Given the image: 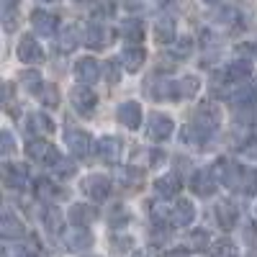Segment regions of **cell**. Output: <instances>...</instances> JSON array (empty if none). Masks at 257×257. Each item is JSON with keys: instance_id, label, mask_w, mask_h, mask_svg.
I'll return each instance as SVG.
<instances>
[{"instance_id": "f1b7e54d", "label": "cell", "mask_w": 257, "mask_h": 257, "mask_svg": "<svg viewBox=\"0 0 257 257\" xmlns=\"http://www.w3.org/2000/svg\"><path fill=\"white\" fill-rule=\"evenodd\" d=\"M90 244H93V237H90V231L85 226H77V231L72 234V237H67V249H72V252L88 249Z\"/></svg>"}, {"instance_id": "d4e9b609", "label": "cell", "mask_w": 257, "mask_h": 257, "mask_svg": "<svg viewBox=\"0 0 257 257\" xmlns=\"http://www.w3.org/2000/svg\"><path fill=\"white\" fill-rule=\"evenodd\" d=\"M121 62H123V70L126 72H139L142 64L147 62V52L139 47H128L121 52Z\"/></svg>"}, {"instance_id": "ab89813d", "label": "cell", "mask_w": 257, "mask_h": 257, "mask_svg": "<svg viewBox=\"0 0 257 257\" xmlns=\"http://www.w3.org/2000/svg\"><path fill=\"white\" fill-rule=\"evenodd\" d=\"M3 21H6V31L11 34V31H16V13H13V8H6V13H3Z\"/></svg>"}, {"instance_id": "7bdbcfd3", "label": "cell", "mask_w": 257, "mask_h": 257, "mask_svg": "<svg viewBox=\"0 0 257 257\" xmlns=\"http://www.w3.org/2000/svg\"><path fill=\"white\" fill-rule=\"evenodd\" d=\"M3 257H29V254L24 252V247H6Z\"/></svg>"}, {"instance_id": "8d00e7d4", "label": "cell", "mask_w": 257, "mask_h": 257, "mask_svg": "<svg viewBox=\"0 0 257 257\" xmlns=\"http://www.w3.org/2000/svg\"><path fill=\"white\" fill-rule=\"evenodd\" d=\"M152 95H155L157 100L173 98V80H160V82H155V85H152Z\"/></svg>"}, {"instance_id": "52a82bcc", "label": "cell", "mask_w": 257, "mask_h": 257, "mask_svg": "<svg viewBox=\"0 0 257 257\" xmlns=\"http://www.w3.org/2000/svg\"><path fill=\"white\" fill-rule=\"evenodd\" d=\"M216 188H219V180L213 175V170H198L190 180V190L201 198H211L216 193Z\"/></svg>"}, {"instance_id": "2e32d148", "label": "cell", "mask_w": 257, "mask_h": 257, "mask_svg": "<svg viewBox=\"0 0 257 257\" xmlns=\"http://www.w3.org/2000/svg\"><path fill=\"white\" fill-rule=\"evenodd\" d=\"M80 41H82V36H80V29H77L75 24L62 26L59 39H57V52H62V54H70V52H75V49H77Z\"/></svg>"}, {"instance_id": "9c48e42d", "label": "cell", "mask_w": 257, "mask_h": 257, "mask_svg": "<svg viewBox=\"0 0 257 257\" xmlns=\"http://www.w3.org/2000/svg\"><path fill=\"white\" fill-rule=\"evenodd\" d=\"M82 190H85V196H90L93 201H105L108 198V193H111V180L105 178V175H88L82 180Z\"/></svg>"}, {"instance_id": "7dc6e473", "label": "cell", "mask_w": 257, "mask_h": 257, "mask_svg": "<svg viewBox=\"0 0 257 257\" xmlns=\"http://www.w3.org/2000/svg\"><path fill=\"white\" fill-rule=\"evenodd\" d=\"M252 52H254V54H257V41H254V44H252Z\"/></svg>"}, {"instance_id": "f35d334b", "label": "cell", "mask_w": 257, "mask_h": 257, "mask_svg": "<svg viewBox=\"0 0 257 257\" xmlns=\"http://www.w3.org/2000/svg\"><path fill=\"white\" fill-rule=\"evenodd\" d=\"M111 242H113V247H116L118 252L132 247V237H128V234H126V237H121V234H113V237H111Z\"/></svg>"}, {"instance_id": "484cf974", "label": "cell", "mask_w": 257, "mask_h": 257, "mask_svg": "<svg viewBox=\"0 0 257 257\" xmlns=\"http://www.w3.org/2000/svg\"><path fill=\"white\" fill-rule=\"evenodd\" d=\"M155 39L160 41V44H173L175 41V21L173 18H157V24H155Z\"/></svg>"}, {"instance_id": "5b68a950", "label": "cell", "mask_w": 257, "mask_h": 257, "mask_svg": "<svg viewBox=\"0 0 257 257\" xmlns=\"http://www.w3.org/2000/svg\"><path fill=\"white\" fill-rule=\"evenodd\" d=\"M64 144H67V149L77 157V160H82V157H88L90 155V149H93V139H90V134L88 132H82V128H70L67 134H64Z\"/></svg>"}, {"instance_id": "b9f144b4", "label": "cell", "mask_w": 257, "mask_h": 257, "mask_svg": "<svg viewBox=\"0 0 257 257\" xmlns=\"http://www.w3.org/2000/svg\"><path fill=\"white\" fill-rule=\"evenodd\" d=\"M13 152V137L11 132H3V155H11Z\"/></svg>"}, {"instance_id": "e575fe53", "label": "cell", "mask_w": 257, "mask_h": 257, "mask_svg": "<svg viewBox=\"0 0 257 257\" xmlns=\"http://www.w3.org/2000/svg\"><path fill=\"white\" fill-rule=\"evenodd\" d=\"M208 242H211V237H208L206 229H196V231L190 234V247L196 249V252H203L208 247Z\"/></svg>"}, {"instance_id": "d6a6232c", "label": "cell", "mask_w": 257, "mask_h": 257, "mask_svg": "<svg viewBox=\"0 0 257 257\" xmlns=\"http://www.w3.org/2000/svg\"><path fill=\"white\" fill-rule=\"evenodd\" d=\"M170 54H173L175 59H188L193 54V39H175L173 44H170Z\"/></svg>"}, {"instance_id": "30bf717a", "label": "cell", "mask_w": 257, "mask_h": 257, "mask_svg": "<svg viewBox=\"0 0 257 257\" xmlns=\"http://www.w3.org/2000/svg\"><path fill=\"white\" fill-rule=\"evenodd\" d=\"M3 183L11 190H24L29 185V170L26 165H18V162H8L3 167Z\"/></svg>"}, {"instance_id": "9a60e30c", "label": "cell", "mask_w": 257, "mask_h": 257, "mask_svg": "<svg viewBox=\"0 0 257 257\" xmlns=\"http://www.w3.org/2000/svg\"><path fill=\"white\" fill-rule=\"evenodd\" d=\"M193 219H196V206L190 201H178L170 208V224L173 226H190Z\"/></svg>"}, {"instance_id": "7a4b0ae2", "label": "cell", "mask_w": 257, "mask_h": 257, "mask_svg": "<svg viewBox=\"0 0 257 257\" xmlns=\"http://www.w3.org/2000/svg\"><path fill=\"white\" fill-rule=\"evenodd\" d=\"M26 155L34 160V162H41V165H49V167H54L57 162H59V152L54 149V144H49L47 139H31L29 144H26Z\"/></svg>"}, {"instance_id": "7402d4cb", "label": "cell", "mask_w": 257, "mask_h": 257, "mask_svg": "<svg viewBox=\"0 0 257 257\" xmlns=\"http://www.w3.org/2000/svg\"><path fill=\"white\" fill-rule=\"evenodd\" d=\"M0 234H3L6 239H18L24 237V224H21V219L16 216L13 211H3V221H0Z\"/></svg>"}, {"instance_id": "cb8c5ba5", "label": "cell", "mask_w": 257, "mask_h": 257, "mask_svg": "<svg viewBox=\"0 0 257 257\" xmlns=\"http://www.w3.org/2000/svg\"><path fill=\"white\" fill-rule=\"evenodd\" d=\"M29 132L36 134V137H49V134H54V121L47 113L36 111V113L29 116Z\"/></svg>"}, {"instance_id": "ee69618b", "label": "cell", "mask_w": 257, "mask_h": 257, "mask_svg": "<svg viewBox=\"0 0 257 257\" xmlns=\"http://www.w3.org/2000/svg\"><path fill=\"white\" fill-rule=\"evenodd\" d=\"M165 257H188V252L185 249H170V252H165Z\"/></svg>"}, {"instance_id": "60d3db41", "label": "cell", "mask_w": 257, "mask_h": 257, "mask_svg": "<svg viewBox=\"0 0 257 257\" xmlns=\"http://www.w3.org/2000/svg\"><path fill=\"white\" fill-rule=\"evenodd\" d=\"M41 98H44V103L49 105V108H54V105H57V93L49 88V85H47V88H44V93H41Z\"/></svg>"}, {"instance_id": "8992f818", "label": "cell", "mask_w": 257, "mask_h": 257, "mask_svg": "<svg viewBox=\"0 0 257 257\" xmlns=\"http://www.w3.org/2000/svg\"><path fill=\"white\" fill-rule=\"evenodd\" d=\"M18 59L26 62V64H41L44 62V49H41V44L31 34L21 36V41H18Z\"/></svg>"}, {"instance_id": "7c38bea8", "label": "cell", "mask_w": 257, "mask_h": 257, "mask_svg": "<svg viewBox=\"0 0 257 257\" xmlns=\"http://www.w3.org/2000/svg\"><path fill=\"white\" fill-rule=\"evenodd\" d=\"M121 126H126L128 132H137V128L142 126V108H139V103L137 100H126L118 105V111H116Z\"/></svg>"}, {"instance_id": "4fadbf2b", "label": "cell", "mask_w": 257, "mask_h": 257, "mask_svg": "<svg viewBox=\"0 0 257 257\" xmlns=\"http://www.w3.org/2000/svg\"><path fill=\"white\" fill-rule=\"evenodd\" d=\"M100 75H103V70H100V64H98L93 57H82V59L75 62V77H77L80 82L93 85V82H98Z\"/></svg>"}, {"instance_id": "681fc988", "label": "cell", "mask_w": 257, "mask_h": 257, "mask_svg": "<svg viewBox=\"0 0 257 257\" xmlns=\"http://www.w3.org/2000/svg\"><path fill=\"white\" fill-rule=\"evenodd\" d=\"M77 3H88V0H77Z\"/></svg>"}, {"instance_id": "4316f807", "label": "cell", "mask_w": 257, "mask_h": 257, "mask_svg": "<svg viewBox=\"0 0 257 257\" xmlns=\"http://www.w3.org/2000/svg\"><path fill=\"white\" fill-rule=\"evenodd\" d=\"M44 226L52 231V234H62L64 231V219H62V211L59 208H54V206H47L44 208Z\"/></svg>"}, {"instance_id": "f6af8a7d", "label": "cell", "mask_w": 257, "mask_h": 257, "mask_svg": "<svg viewBox=\"0 0 257 257\" xmlns=\"http://www.w3.org/2000/svg\"><path fill=\"white\" fill-rule=\"evenodd\" d=\"M16 6H18V0H3V11L6 8H16Z\"/></svg>"}, {"instance_id": "3957f363", "label": "cell", "mask_w": 257, "mask_h": 257, "mask_svg": "<svg viewBox=\"0 0 257 257\" xmlns=\"http://www.w3.org/2000/svg\"><path fill=\"white\" fill-rule=\"evenodd\" d=\"M173 132H175V121L170 118V116H165L160 111L149 113V118H147V134H149V139L165 142V139L173 137Z\"/></svg>"}, {"instance_id": "836d02e7", "label": "cell", "mask_w": 257, "mask_h": 257, "mask_svg": "<svg viewBox=\"0 0 257 257\" xmlns=\"http://www.w3.org/2000/svg\"><path fill=\"white\" fill-rule=\"evenodd\" d=\"M242 193H244V196H257V170H244V173H242Z\"/></svg>"}, {"instance_id": "f907efd6", "label": "cell", "mask_w": 257, "mask_h": 257, "mask_svg": "<svg viewBox=\"0 0 257 257\" xmlns=\"http://www.w3.org/2000/svg\"><path fill=\"white\" fill-rule=\"evenodd\" d=\"M41 3H49V0H41Z\"/></svg>"}, {"instance_id": "bcb514c9", "label": "cell", "mask_w": 257, "mask_h": 257, "mask_svg": "<svg viewBox=\"0 0 257 257\" xmlns=\"http://www.w3.org/2000/svg\"><path fill=\"white\" fill-rule=\"evenodd\" d=\"M203 3H208V6H219L221 0H203Z\"/></svg>"}, {"instance_id": "c3c4849f", "label": "cell", "mask_w": 257, "mask_h": 257, "mask_svg": "<svg viewBox=\"0 0 257 257\" xmlns=\"http://www.w3.org/2000/svg\"><path fill=\"white\" fill-rule=\"evenodd\" d=\"M134 257H147V254H144V252H137V254H134Z\"/></svg>"}, {"instance_id": "603a6c76", "label": "cell", "mask_w": 257, "mask_h": 257, "mask_svg": "<svg viewBox=\"0 0 257 257\" xmlns=\"http://www.w3.org/2000/svg\"><path fill=\"white\" fill-rule=\"evenodd\" d=\"M18 80H21V88H24L26 93H31V95H41L44 88H47V82H44V77H41L39 70H24Z\"/></svg>"}, {"instance_id": "ffe728a7", "label": "cell", "mask_w": 257, "mask_h": 257, "mask_svg": "<svg viewBox=\"0 0 257 257\" xmlns=\"http://www.w3.org/2000/svg\"><path fill=\"white\" fill-rule=\"evenodd\" d=\"M198 90H201V82H198V77H193V75L180 77V80H173V98H175V100L193 98Z\"/></svg>"}, {"instance_id": "44dd1931", "label": "cell", "mask_w": 257, "mask_h": 257, "mask_svg": "<svg viewBox=\"0 0 257 257\" xmlns=\"http://www.w3.org/2000/svg\"><path fill=\"white\" fill-rule=\"evenodd\" d=\"M249 75H252V62L249 59H234L229 67L224 70V80L226 82H234V85L244 82Z\"/></svg>"}, {"instance_id": "1f68e13d", "label": "cell", "mask_w": 257, "mask_h": 257, "mask_svg": "<svg viewBox=\"0 0 257 257\" xmlns=\"http://www.w3.org/2000/svg\"><path fill=\"white\" fill-rule=\"evenodd\" d=\"M36 198H41V201H52V198H57L59 193H64V190H59L52 180H36Z\"/></svg>"}, {"instance_id": "d590c367", "label": "cell", "mask_w": 257, "mask_h": 257, "mask_svg": "<svg viewBox=\"0 0 257 257\" xmlns=\"http://www.w3.org/2000/svg\"><path fill=\"white\" fill-rule=\"evenodd\" d=\"M52 170H54V173H57V178H62V180H67V178H72V175H75V170H77V167H75V165H72L70 160H64V157H59V162H57V165H54Z\"/></svg>"}, {"instance_id": "8fae6325", "label": "cell", "mask_w": 257, "mask_h": 257, "mask_svg": "<svg viewBox=\"0 0 257 257\" xmlns=\"http://www.w3.org/2000/svg\"><path fill=\"white\" fill-rule=\"evenodd\" d=\"M121 149H123V144H121L116 137H100V139L95 142L98 157H100L103 162H108V165H116V162L121 160Z\"/></svg>"}, {"instance_id": "d6986e66", "label": "cell", "mask_w": 257, "mask_h": 257, "mask_svg": "<svg viewBox=\"0 0 257 257\" xmlns=\"http://www.w3.org/2000/svg\"><path fill=\"white\" fill-rule=\"evenodd\" d=\"M213 213H216V221H219V226L224 231L234 229V226H237V221H239L237 208H234V203H229V201H219L216 208H213Z\"/></svg>"}, {"instance_id": "83f0119b", "label": "cell", "mask_w": 257, "mask_h": 257, "mask_svg": "<svg viewBox=\"0 0 257 257\" xmlns=\"http://www.w3.org/2000/svg\"><path fill=\"white\" fill-rule=\"evenodd\" d=\"M208 254L211 257H239V249H237V244H234L231 239H216L211 247H208Z\"/></svg>"}, {"instance_id": "277c9868", "label": "cell", "mask_w": 257, "mask_h": 257, "mask_svg": "<svg viewBox=\"0 0 257 257\" xmlns=\"http://www.w3.org/2000/svg\"><path fill=\"white\" fill-rule=\"evenodd\" d=\"M211 170H213V175H216V180L221 185H226V188H237L242 183V173H244V170H239L237 165H234L231 160H226V157L216 160Z\"/></svg>"}, {"instance_id": "5bb4252c", "label": "cell", "mask_w": 257, "mask_h": 257, "mask_svg": "<svg viewBox=\"0 0 257 257\" xmlns=\"http://www.w3.org/2000/svg\"><path fill=\"white\" fill-rule=\"evenodd\" d=\"M67 219L72 226H90L98 219V208L90 203H75V206H70Z\"/></svg>"}, {"instance_id": "e0dca14e", "label": "cell", "mask_w": 257, "mask_h": 257, "mask_svg": "<svg viewBox=\"0 0 257 257\" xmlns=\"http://www.w3.org/2000/svg\"><path fill=\"white\" fill-rule=\"evenodd\" d=\"M31 29L39 34V36H52L54 31H57V18L52 16V13H47V11H34L31 13Z\"/></svg>"}, {"instance_id": "4dcf8cb0", "label": "cell", "mask_w": 257, "mask_h": 257, "mask_svg": "<svg viewBox=\"0 0 257 257\" xmlns=\"http://www.w3.org/2000/svg\"><path fill=\"white\" fill-rule=\"evenodd\" d=\"M121 70H123V62L121 59H105L103 62V77L108 85H116L121 80Z\"/></svg>"}, {"instance_id": "74e56055", "label": "cell", "mask_w": 257, "mask_h": 257, "mask_svg": "<svg viewBox=\"0 0 257 257\" xmlns=\"http://www.w3.org/2000/svg\"><path fill=\"white\" fill-rule=\"evenodd\" d=\"M244 242H247L249 247L257 249V224L247 221V226H244Z\"/></svg>"}, {"instance_id": "ac0fdd59", "label": "cell", "mask_w": 257, "mask_h": 257, "mask_svg": "<svg viewBox=\"0 0 257 257\" xmlns=\"http://www.w3.org/2000/svg\"><path fill=\"white\" fill-rule=\"evenodd\" d=\"M180 188H183V180L178 173H167V175L157 178V183H155L157 196H162V198H175L180 193Z\"/></svg>"}, {"instance_id": "6da1fadb", "label": "cell", "mask_w": 257, "mask_h": 257, "mask_svg": "<svg viewBox=\"0 0 257 257\" xmlns=\"http://www.w3.org/2000/svg\"><path fill=\"white\" fill-rule=\"evenodd\" d=\"M70 103H72V108L80 113V116H90L95 111V105H98V95L90 90V85H75V88L70 90Z\"/></svg>"}, {"instance_id": "ba28073f", "label": "cell", "mask_w": 257, "mask_h": 257, "mask_svg": "<svg viewBox=\"0 0 257 257\" xmlns=\"http://www.w3.org/2000/svg\"><path fill=\"white\" fill-rule=\"evenodd\" d=\"M113 39V31L108 26L98 24V21H93V24H88V29H85V44H88L90 49H103L108 47Z\"/></svg>"}, {"instance_id": "816d5d0a", "label": "cell", "mask_w": 257, "mask_h": 257, "mask_svg": "<svg viewBox=\"0 0 257 257\" xmlns=\"http://www.w3.org/2000/svg\"><path fill=\"white\" fill-rule=\"evenodd\" d=\"M29 257H31V254H29Z\"/></svg>"}, {"instance_id": "f546056e", "label": "cell", "mask_w": 257, "mask_h": 257, "mask_svg": "<svg viewBox=\"0 0 257 257\" xmlns=\"http://www.w3.org/2000/svg\"><path fill=\"white\" fill-rule=\"evenodd\" d=\"M121 34H123L126 41H142L144 39V24L137 21V18H128V21H123Z\"/></svg>"}]
</instances>
